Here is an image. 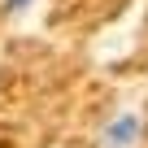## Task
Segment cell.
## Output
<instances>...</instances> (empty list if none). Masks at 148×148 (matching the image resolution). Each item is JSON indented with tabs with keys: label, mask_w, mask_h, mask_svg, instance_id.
<instances>
[{
	"label": "cell",
	"mask_w": 148,
	"mask_h": 148,
	"mask_svg": "<svg viewBox=\"0 0 148 148\" xmlns=\"http://www.w3.org/2000/svg\"><path fill=\"white\" fill-rule=\"evenodd\" d=\"M135 139H139V118L135 113H118L113 122L100 126V144L105 148H131Z\"/></svg>",
	"instance_id": "cell-1"
},
{
	"label": "cell",
	"mask_w": 148,
	"mask_h": 148,
	"mask_svg": "<svg viewBox=\"0 0 148 148\" xmlns=\"http://www.w3.org/2000/svg\"><path fill=\"white\" fill-rule=\"evenodd\" d=\"M35 0H5V13H22V9H31Z\"/></svg>",
	"instance_id": "cell-2"
}]
</instances>
